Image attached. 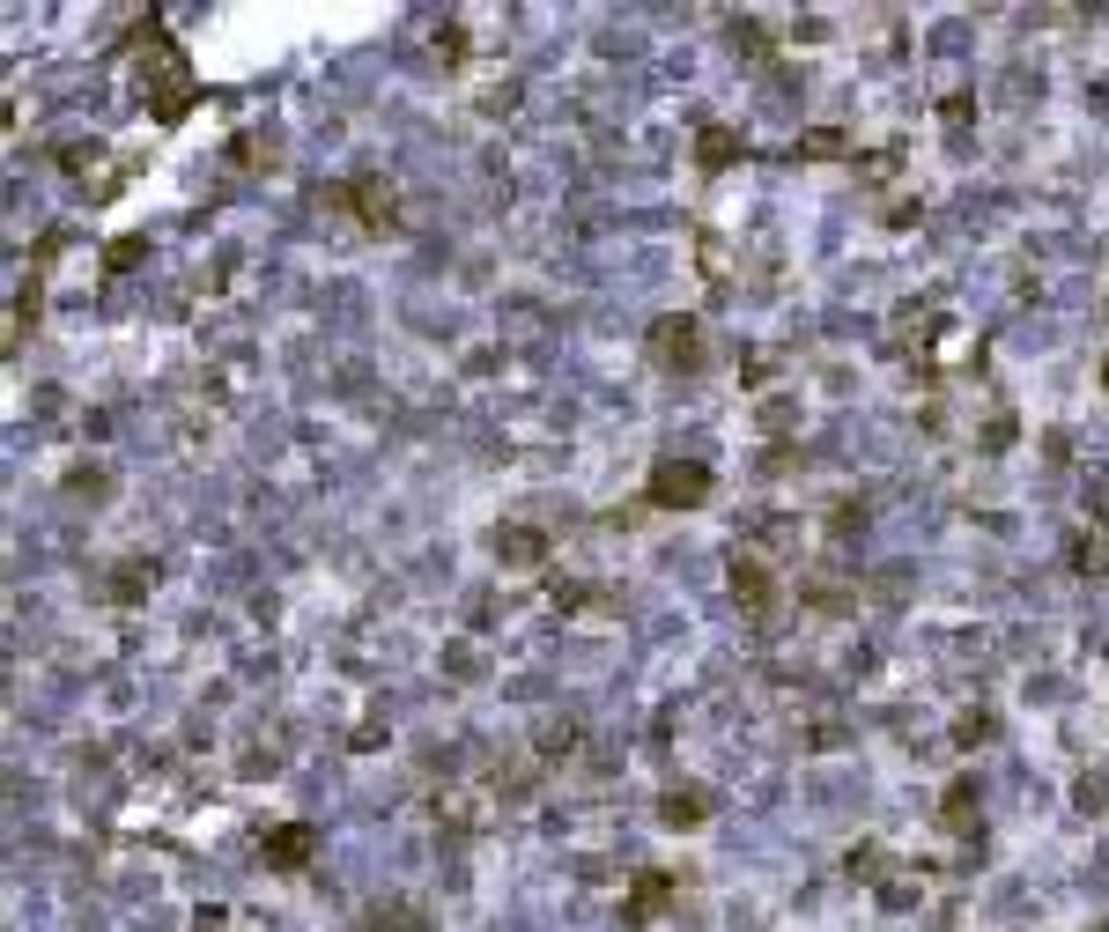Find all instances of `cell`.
<instances>
[{
	"mask_svg": "<svg viewBox=\"0 0 1109 932\" xmlns=\"http://www.w3.org/2000/svg\"><path fill=\"white\" fill-rule=\"evenodd\" d=\"M710 474L703 466H659V481H651V503H703Z\"/></svg>",
	"mask_w": 1109,
	"mask_h": 932,
	"instance_id": "1",
	"label": "cell"
},
{
	"mask_svg": "<svg viewBox=\"0 0 1109 932\" xmlns=\"http://www.w3.org/2000/svg\"><path fill=\"white\" fill-rule=\"evenodd\" d=\"M695 356H703L695 326H688V319H666V326H659V363H695Z\"/></svg>",
	"mask_w": 1109,
	"mask_h": 932,
	"instance_id": "2",
	"label": "cell"
},
{
	"mask_svg": "<svg viewBox=\"0 0 1109 932\" xmlns=\"http://www.w3.org/2000/svg\"><path fill=\"white\" fill-rule=\"evenodd\" d=\"M666 822H703V792H673L666 799Z\"/></svg>",
	"mask_w": 1109,
	"mask_h": 932,
	"instance_id": "3",
	"label": "cell"
}]
</instances>
